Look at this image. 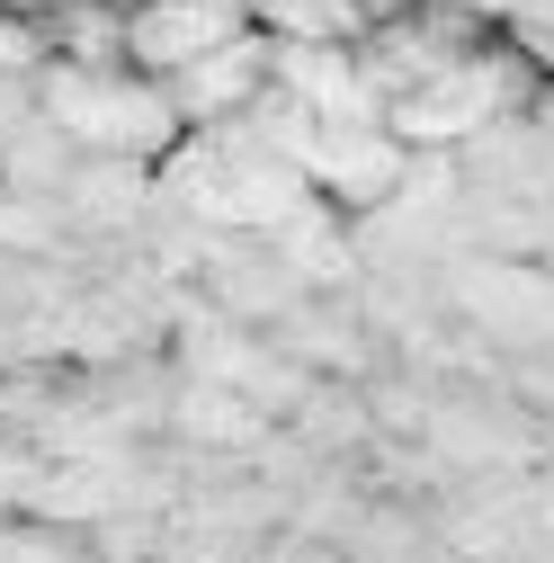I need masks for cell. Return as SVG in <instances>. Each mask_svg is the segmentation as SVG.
<instances>
[{"label":"cell","mask_w":554,"mask_h":563,"mask_svg":"<svg viewBox=\"0 0 554 563\" xmlns=\"http://www.w3.org/2000/svg\"><path fill=\"white\" fill-rule=\"evenodd\" d=\"M36 117H54L81 153H125V162H170V144L188 134L153 73H125V63L99 73V63H63V54H45L36 73Z\"/></svg>","instance_id":"1"},{"label":"cell","mask_w":554,"mask_h":563,"mask_svg":"<svg viewBox=\"0 0 554 563\" xmlns=\"http://www.w3.org/2000/svg\"><path fill=\"white\" fill-rule=\"evenodd\" d=\"M421 448H430V465L447 483H465V474H519V465H545V420L501 385V367L492 376H447Z\"/></svg>","instance_id":"2"},{"label":"cell","mask_w":554,"mask_h":563,"mask_svg":"<svg viewBox=\"0 0 554 563\" xmlns=\"http://www.w3.org/2000/svg\"><path fill=\"white\" fill-rule=\"evenodd\" d=\"M447 313L492 358L554 349V268L545 260H501V251H456L447 260Z\"/></svg>","instance_id":"3"},{"label":"cell","mask_w":554,"mask_h":563,"mask_svg":"<svg viewBox=\"0 0 554 563\" xmlns=\"http://www.w3.org/2000/svg\"><path fill=\"white\" fill-rule=\"evenodd\" d=\"M411 179V144L385 117H350V125H313V153H304V188L322 206H340L350 224L385 216Z\"/></svg>","instance_id":"4"},{"label":"cell","mask_w":554,"mask_h":563,"mask_svg":"<svg viewBox=\"0 0 554 563\" xmlns=\"http://www.w3.org/2000/svg\"><path fill=\"white\" fill-rule=\"evenodd\" d=\"M153 170H162V162H125V153H81V162H73V179H63L54 206H63V233H73L81 260L134 251V233H144L153 197H162Z\"/></svg>","instance_id":"5"},{"label":"cell","mask_w":554,"mask_h":563,"mask_svg":"<svg viewBox=\"0 0 554 563\" xmlns=\"http://www.w3.org/2000/svg\"><path fill=\"white\" fill-rule=\"evenodd\" d=\"M188 287L206 296V313H224V322H251V331H268V322L287 313V305H304V296H313L304 277L287 268V251H277L268 233H215Z\"/></svg>","instance_id":"6"},{"label":"cell","mask_w":554,"mask_h":563,"mask_svg":"<svg viewBox=\"0 0 554 563\" xmlns=\"http://www.w3.org/2000/svg\"><path fill=\"white\" fill-rule=\"evenodd\" d=\"M251 0H125V73L170 81L179 63L215 54L233 36H251Z\"/></svg>","instance_id":"7"},{"label":"cell","mask_w":554,"mask_h":563,"mask_svg":"<svg viewBox=\"0 0 554 563\" xmlns=\"http://www.w3.org/2000/svg\"><path fill=\"white\" fill-rule=\"evenodd\" d=\"M268 340L287 349L304 376H358V385H367V376L385 367V340H376V322H367L358 287H322V296L287 305V313L268 322Z\"/></svg>","instance_id":"8"},{"label":"cell","mask_w":554,"mask_h":563,"mask_svg":"<svg viewBox=\"0 0 554 563\" xmlns=\"http://www.w3.org/2000/svg\"><path fill=\"white\" fill-rule=\"evenodd\" d=\"M268 81H277V45L251 27V36H233V45H215V54H197V63H179V73L162 81L170 90V108H179V125L188 134H206V125H242L259 99H268Z\"/></svg>","instance_id":"9"},{"label":"cell","mask_w":554,"mask_h":563,"mask_svg":"<svg viewBox=\"0 0 554 563\" xmlns=\"http://www.w3.org/2000/svg\"><path fill=\"white\" fill-rule=\"evenodd\" d=\"M313 465H358L367 448H376V411H367V385L358 376H313L304 385V402L277 420Z\"/></svg>","instance_id":"10"},{"label":"cell","mask_w":554,"mask_h":563,"mask_svg":"<svg viewBox=\"0 0 554 563\" xmlns=\"http://www.w3.org/2000/svg\"><path fill=\"white\" fill-rule=\"evenodd\" d=\"M268 242L287 251V268L304 277L313 296H322V287H350V277H358V224L340 216V206H322L313 188H304V206H296L287 224H268Z\"/></svg>","instance_id":"11"},{"label":"cell","mask_w":554,"mask_h":563,"mask_svg":"<svg viewBox=\"0 0 554 563\" xmlns=\"http://www.w3.org/2000/svg\"><path fill=\"white\" fill-rule=\"evenodd\" d=\"M73 162H81V144H73V134H63L54 117H27L10 144H0V188H10V197H63Z\"/></svg>","instance_id":"12"},{"label":"cell","mask_w":554,"mask_h":563,"mask_svg":"<svg viewBox=\"0 0 554 563\" xmlns=\"http://www.w3.org/2000/svg\"><path fill=\"white\" fill-rule=\"evenodd\" d=\"M45 19V54H63V63H125V0H54V10H36Z\"/></svg>","instance_id":"13"},{"label":"cell","mask_w":554,"mask_h":563,"mask_svg":"<svg viewBox=\"0 0 554 563\" xmlns=\"http://www.w3.org/2000/svg\"><path fill=\"white\" fill-rule=\"evenodd\" d=\"M251 19L268 45H367V10L358 0H251Z\"/></svg>","instance_id":"14"},{"label":"cell","mask_w":554,"mask_h":563,"mask_svg":"<svg viewBox=\"0 0 554 563\" xmlns=\"http://www.w3.org/2000/svg\"><path fill=\"white\" fill-rule=\"evenodd\" d=\"M0 563H99V554H90V537H81V528L19 510V519H0Z\"/></svg>","instance_id":"15"},{"label":"cell","mask_w":554,"mask_h":563,"mask_svg":"<svg viewBox=\"0 0 554 563\" xmlns=\"http://www.w3.org/2000/svg\"><path fill=\"white\" fill-rule=\"evenodd\" d=\"M36 474H45L36 439H19V430H0V519H19V510L36 501Z\"/></svg>","instance_id":"16"},{"label":"cell","mask_w":554,"mask_h":563,"mask_svg":"<svg viewBox=\"0 0 554 563\" xmlns=\"http://www.w3.org/2000/svg\"><path fill=\"white\" fill-rule=\"evenodd\" d=\"M501 36H519L545 73H554V0H510V19H501Z\"/></svg>","instance_id":"17"},{"label":"cell","mask_w":554,"mask_h":563,"mask_svg":"<svg viewBox=\"0 0 554 563\" xmlns=\"http://www.w3.org/2000/svg\"><path fill=\"white\" fill-rule=\"evenodd\" d=\"M27 117H36V81H10V73H0V144H10Z\"/></svg>","instance_id":"18"},{"label":"cell","mask_w":554,"mask_h":563,"mask_svg":"<svg viewBox=\"0 0 554 563\" xmlns=\"http://www.w3.org/2000/svg\"><path fill=\"white\" fill-rule=\"evenodd\" d=\"M456 10H474V19H492V27H501V19H510V0H456Z\"/></svg>","instance_id":"19"},{"label":"cell","mask_w":554,"mask_h":563,"mask_svg":"<svg viewBox=\"0 0 554 563\" xmlns=\"http://www.w3.org/2000/svg\"><path fill=\"white\" fill-rule=\"evenodd\" d=\"M411 563H465V554H456V545H439V537H430V545H421V554H411Z\"/></svg>","instance_id":"20"},{"label":"cell","mask_w":554,"mask_h":563,"mask_svg":"<svg viewBox=\"0 0 554 563\" xmlns=\"http://www.w3.org/2000/svg\"><path fill=\"white\" fill-rule=\"evenodd\" d=\"M304 563H358V554H350V545H313Z\"/></svg>","instance_id":"21"},{"label":"cell","mask_w":554,"mask_h":563,"mask_svg":"<svg viewBox=\"0 0 554 563\" xmlns=\"http://www.w3.org/2000/svg\"><path fill=\"white\" fill-rule=\"evenodd\" d=\"M358 10H367V19H394V10H411V0H358Z\"/></svg>","instance_id":"22"},{"label":"cell","mask_w":554,"mask_h":563,"mask_svg":"<svg viewBox=\"0 0 554 563\" xmlns=\"http://www.w3.org/2000/svg\"><path fill=\"white\" fill-rule=\"evenodd\" d=\"M545 465H554V420H545Z\"/></svg>","instance_id":"23"}]
</instances>
